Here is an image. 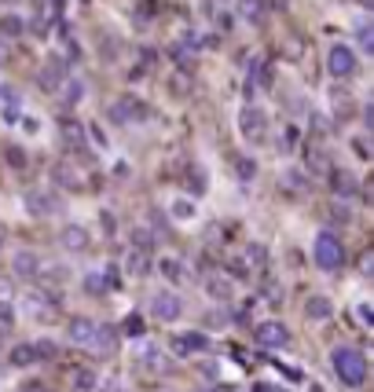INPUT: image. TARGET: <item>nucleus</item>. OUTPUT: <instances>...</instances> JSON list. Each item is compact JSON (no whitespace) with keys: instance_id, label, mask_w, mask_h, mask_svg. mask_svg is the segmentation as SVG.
<instances>
[{"instance_id":"nucleus-17","label":"nucleus","mask_w":374,"mask_h":392,"mask_svg":"<svg viewBox=\"0 0 374 392\" xmlns=\"http://www.w3.org/2000/svg\"><path fill=\"white\" fill-rule=\"evenodd\" d=\"M304 165H308V172H312V177H319V180H326L330 172H334V162H330V155H326L323 147L304 150Z\"/></svg>"},{"instance_id":"nucleus-1","label":"nucleus","mask_w":374,"mask_h":392,"mask_svg":"<svg viewBox=\"0 0 374 392\" xmlns=\"http://www.w3.org/2000/svg\"><path fill=\"white\" fill-rule=\"evenodd\" d=\"M330 363H334V374L345 388H360L367 381V359L363 352H356V348H334V356H330Z\"/></svg>"},{"instance_id":"nucleus-32","label":"nucleus","mask_w":374,"mask_h":392,"mask_svg":"<svg viewBox=\"0 0 374 392\" xmlns=\"http://www.w3.org/2000/svg\"><path fill=\"white\" fill-rule=\"evenodd\" d=\"M158 271H162V275H165L169 282H184V279H187L184 264H180V260H176V257H165L162 264H158Z\"/></svg>"},{"instance_id":"nucleus-44","label":"nucleus","mask_w":374,"mask_h":392,"mask_svg":"<svg viewBox=\"0 0 374 392\" xmlns=\"http://www.w3.org/2000/svg\"><path fill=\"white\" fill-rule=\"evenodd\" d=\"M132 238H136V250H147V246L154 242V235H150L143 224H136V228H132Z\"/></svg>"},{"instance_id":"nucleus-5","label":"nucleus","mask_w":374,"mask_h":392,"mask_svg":"<svg viewBox=\"0 0 374 392\" xmlns=\"http://www.w3.org/2000/svg\"><path fill=\"white\" fill-rule=\"evenodd\" d=\"M66 70H70V62H66V55H48L40 62V70H37V84H40V92H59L62 89V81H66Z\"/></svg>"},{"instance_id":"nucleus-31","label":"nucleus","mask_w":374,"mask_h":392,"mask_svg":"<svg viewBox=\"0 0 374 392\" xmlns=\"http://www.w3.org/2000/svg\"><path fill=\"white\" fill-rule=\"evenodd\" d=\"M22 33H26V23H22L18 15H4V18H0V37L15 40V37H22Z\"/></svg>"},{"instance_id":"nucleus-30","label":"nucleus","mask_w":374,"mask_h":392,"mask_svg":"<svg viewBox=\"0 0 374 392\" xmlns=\"http://www.w3.org/2000/svg\"><path fill=\"white\" fill-rule=\"evenodd\" d=\"M206 15L216 23V30H228V33H231V11L220 8V0H209V4H206Z\"/></svg>"},{"instance_id":"nucleus-58","label":"nucleus","mask_w":374,"mask_h":392,"mask_svg":"<svg viewBox=\"0 0 374 392\" xmlns=\"http://www.w3.org/2000/svg\"><path fill=\"white\" fill-rule=\"evenodd\" d=\"M22 121H26V133H37V128H40V121H37V118H22Z\"/></svg>"},{"instance_id":"nucleus-42","label":"nucleus","mask_w":374,"mask_h":392,"mask_svg":"<svg viewBox=\"0 0 374 392\" xmlns=\"http://www.w3.org/2000/svg\"><path fill=\"white\" fill-rule=\"evenodd\" d=\"M121 330L128 334V337H143V319L132 312V315H125V323H121Z\"/></svg>"},{"instance_id":"nucleus-55","label":"nucleus","mask_w":374,"mask_h":392,"mask_svg":"<svg viewBox=\"0 0 374 392\" xmlns=\"http://www.w3.org/2000/svg\"><path fill=\"white\" fill-rule=\"evenodd\" d=\"M8 59H11V52H8L4 40H0V67H8Z\"/></svg>"},{"instance_id":"nucleus-25","label":"nucleus","mask_w":374,"mask_h":392,"mask_svg":"<svg viewBox=\"0 0 374 392\" xmlns=\"http://www.w3.org/2000/svg\"><path fill=\"white\" fill-rule=\"evenodd\" d=\"M165 84H169V92H172V96L187 99V96H191V89H194V77H191V74H184V70H172Z\"/></svg>"},{"instance_id":"nucleus-40","label":"nucleus","mask_w":374,"mask_h":392,"mask_svg":"<svg viewBox=\"0 0 374 392\" xmlns=\"http://www.w3.org/2000/svg\"><path fill=\"white\" fill-rule=\"evenodd\" d=\"M235 169H238V180H242V184H250V180L257 177V162H253V158H238Z\"/></svg>"},{"instance_id":"nucleus-26","label":"nucleus","mask_w":374,"mask_h":392,"mask_svg":"<svg viewBox=\"0 0 374 392\" xmlns=\"http://www.w3.org/2000/svg\"><path fill=\"white\" fill-rule=\"evenodd\" d=\"M206 293H209L213 301H228V297H231L228 271H224V275H209V279H206Z\"/></svg>"},{"instance_id":"nucleus-2","label":"nucleus","mask_w":374,"mask_h":392,"mask_svg":"<svg viewBox=\"0 0 374 392\" xmlns=\"http://www.w3.org/2000/svg\"><path fill=\"white\" fill-rule=\"evenodd\" d=\"M312 260L319 271H338L341 260H345V246L334 231H319L316 242H312Z\"/></svg>"},{"instance_id":"nucleus-19","label":"nucleus","mask_w":374,"mask_h":392,"mask_svg":"<svg viewBox=\"0 0 374 392\" xmlns=\"http://www.w3.org/2000/svg\"><path fill=\"white\" fill-rule=\"evenodd\" d=\"M330 187H334V194H338V198H356V191H360V180L356 177H352V172H330Z\"/></svg>"},{"instance_id":"nucleus-11","label":"nucleus","mask_w":374,"mask_h":392,"mask_svg":"<svg viewBox=\"0 0 374 392\" xmlns=\"http://www.w3.org/2000/svg\"><path fill=\"white\" fill-rule=\"evenodd\" d=\"M253 337H257L260 348H279V345L290 341V330H286L282 323L268 319V323H257V326H253Z\"/></svg>"},{"instance_id":"nucleus-7","label":"nucleus","mask_w":374,"mask_h":392,"mask_svg":"<svg viewBox=\"0 0 374 392\" xmlns=\"http://www.w3.org/2000/svg\"><path fill=\"white\" fill-rule=\"evenodd\" d=\"M150 312H154V319H158V323H176V319H180V312H184V301L176 297L172 290H162V293L150 297Z\"/></svg>"},{"instance_id":"nucleus-28","label":"nucleus","mask_w":374,"mask_h":392,"mask_svg":"<svg viewBox=\"0 0 374 392\" xmlns=\"http://www.w3.org/2000/svg\"><path fill=\"white\" fill-rule=\"evenodd\" d=\"M81 99H84V81H62L59 103H62V106H77Z\"/></svg>"},{"instance_id":"nucleus-52","label":"nucleus","mask_w":374,"mask_h":392,"mask_svg":"<svg viewBox=\"0 0 374 392\" xmlns=\"http://www.w3.org/2000/svg\"><path fill=\"white\" fill-rule=\"evenodd\" d=\"M264 293H268V304H279L282 297H279V282H268V286H264Z\"/></svg>"},{"instance_id":"nucleus-36","label":"nucleus","mask_w":374,"mask_h":392,"mask_svg":"<svg viewBox=\"0 0 374 392\" xmlns=\"http://www.w3.org/2000/svg\"><path fill=\"white\" fill-rule=\"evenodd\" d=\"M11 363H15V366H33V363H37L33 345H15V348H11Z\"/></svg>"},{"instance_id":"nucleus-45","label":"nucleus","mask_w":374,"mask_h":392,"mask_svg":"<svg viewBox=\"0 0 374 392\" xmlns=\"http://www.w3.org/2000/svg\"><path fill=\"white\" fill-rule=\"evenodd\" d=\"M11 297H15V282L8 275H0V304H11Z\"/></svg>"},{"instance_id":"nucleus-62","label":"nucleus","mask_w":374,"mask_h":392,"mask_svg":"<svg viewBox=\"0 0 374 392\" xmlns=\"http://www.w3.org/2000/svg\"><path fill=\"white\" fill-rule=\"evenodd\" d=\"M162 392H165V388H162Z\"/></svg>"},{"instance_id":"nucleus-43","label":"nucleus","mask_w":374,"mask_h":392,"mask_svg":"<svg viewBox=\"0 0 374 392\" xmlns=\"http://www.w3.org/2000/svg\"><path fill=\"white\" fill-rule=\"evenodd\" d=\"M264 260H268V250H264V246H257V242L246 246V260H242V264H257V268H260Z\"/></svg>"},{"instance_id":"nucleus-3","label":"nucleus","mask_w":374,"mask_h":392,"mask_svg":"<svg viewBox=\"0 0 374 392\" xmlns=\"http://www.w3.org/2000/svg\"><path fill=\"white\" fill-rule=\"evenodd\" d=\"M238 133L246 143H264L268 140V114H264L257 103H246L238 111Z\"/></svg>"},{"instance_id":"nucleus-16","label":"nucleus","mask_w":374,"mask_h":392,"mask_svg":"<svg viewBox=\"0 0 374 392\" xmlns=\"http://www.w3.org/2000/svg\"><path fill=\"white\" fill-rule=\"evenodd\" d=\"M235 8H238V15L246 18L250 26H264V23H268V11H272L268 0H238Z\"/></svg>"},{"instance_id":"nucleus-13","label":"nucleus","mask_w":374,"mask_h":392,"mask_svg":"<svg viewBox=\"0 0 374 392\" xmlns=\"http://www.w3.org/2000/svg\"><path fill=\"white\" fill-rule=\"evenodd\" d=\"M22 202H26V209L33 213V216H48V213H59V198L52 191H26L22 194Z\"/></svg>"},{"instance_id":"nucleus-56","label":"nucleus","mask_w":374,"mask_h":392,"mask_svg":"<svg viewBox=\"0 0 374 392\" xmlns=\"http://www.w3.org/2000/svg\"><path fill=\"white\" fill-rule=\"evenodd\" d=\"M352 147H356V155H360V158H370V150H367V143H363V140H356Z\"/></svg>"},{"instance_id":"nucleus-47","label":"nucleus","mask_w":374,"mask_h":392,"mask_svg":"<svg viewBox=\"0 0 374 392\" xmlns=\"http://www.w3.org/2000/svg\"><path fill=\"white\" fill-rule=\"evenodd\" d=\"M334 111H338V114H348V111H352V99H348V92H345V96H341V92H334Z\"/></svg>"},{"instance_id":"nucleus-27","label":"nucleus","mask_w":374,"mask_h":392,"mask_svg":"<svg viewBox=\"0 0 374 392\" xmlns=\"http://www.w3.org/2000/svg\"><path fill=\"white\" fill-rule=\"evenodd\" d=\"M125 264H128V275L143 279V275L150 271V257H147V250H132V253H128V260H125Z\"/></svg>"},{"instance_id":"nucleus-23","label":"nucleus","mask_w":374,"mask_h":392,"mask_svg":"<svg viewBox=\"0 0 374 392\" xmlns=\"http://www.w3.org/2000/svg\"><path fill=\"white\" fill-rule=\"evenodd\" d=\"M114 348H118V330H114V326H99V330H96V341H92V352L106 359L110 352H114Z\"/></svg>"},{"instance_id":"nucleus-8","label":"nucleus","mask_w":374,"mask_h":392,"mask_svg":"<svg viewBox=\"0 0 374 392\" xmlns=\"http://www.w3.org/2000/svg\"><path fill=\"white\" fill-rule=\"evenodd\" d=\"M326 74L330 77H348L356 74V52H352L348 45H334L326 55Z\"/></svg>"},{"instance_id":"nucleus-39","label":"nucleus","mask_w":374,"mask_h":392,"mask_svg":"<svg viewBox=\"0 0 374 392\" xmlns=\"http://www.w3.org/2000/svg\"><path fill=\"white\" fill-rule=\"evenodd\" d=\"M206 169H191V177H187V191L191 194H206Z\"/></svg>"},{"instance_id":"nucleus-53","label":"nucleus","mask_w":374,"mask_h":392,"mask_svg":"<svg viewBox=\"0 0 374 392\" xmlns=\"http://www.w3.org/2000/svg\"><path fill=\"white\" fill-rule=\"evenodd\" d=\"M360 271H363V275H370V271H374V268H370V250L360 257Z\"/></svg>"},{"instance_id":"nucleus-15","label":"nucleus","mask_w":374,"mask_h":392,"mask_svg":"<svg viewBox=\"0 0 374 392\" xmlns=\"http://www.w3.org/2000/svg\"><path fill=\"white\" fill-rule=\"evenodd\" d=\"M169 55L176 59V70H184V74H194V62H198V45L194 40H176V45L169 48Z\"/></svg>"},{"instance_id":"nucleus-59","label":"nucleus","mask_w":374,"mask_h":392,"mask_svg":"<svg viewBox=\"0 0 374 392\" xmlns=\"http://www.w3.org/2000/svg\"><path fill=\"white\" fill-rule=\"evenodd\" d=\"M268 8H286V0H268Z\"/></svg>"},{"instance_id":"nucleus-10","label":"nucleus","mask_w":374,"mask_h":392,"mask_svg":"<svg viewBox=\"0 0 374 392\" xmlns=\"http://www.w3.org/2000/svg\"><path fill=\"white\" fill-rule=\"evenodd\" d=\"M169 348H172V356L187 359V356L206 352V348H209V337H206V334H198V330H187V334H176V337L169 341Z\"/></svg>"},{"instance_id":"nucleus-60","label":"nucleus","mask_w":374,"mask_h":392,"mask_svg":"<svg viewBox=\"0 0 374 392\" xmlns=\"http://www.w3.org/2000/svg\"><path fill=\"white\" fill-rule=\"evenodd\" d=\"M213 392H235L231 385H220V388H213Z\"/></svg>"},{"instance_id":"nucleus-41","label":"nucleus","mask_w":374,"mask_h":392,"mask_svg":"<svg viewBox=\"0 0 374 392\" xmlns=\"http://www.w3.org/2000/svg\"><path fill=\"white\" fill-rule=\"evenodd\" d=\"M4 158H8V165L11 169H26V150H22V147H4Z\"/></svg>"},{"instance_id":"nucleus-54","label":"nucleus","mask_w":374,"mask_h":392,"mask_svg":"<svg viewBox=\"0 0 374 392\" xmlns=\"http://www.w3.org/2000/svg\"><path fill=\"white\" fill-rule=\"evenodd\" d=\"M18 392H48V388H44V385H40V381H30V385H22V388H18Z\"/></svg>"},{"instance_id":"nucleus-14","label":"nucleus","mask_w":374,"mask_h":392,"mask_svg":"<svg viewBox=\"0 0 374 392\" xmlns=\"http://www.w3.org/2000/svg\"><path fill=\"white\" fill-rule=\"evenodd\" d=\"M59 136H62V143L70 147V150H88V147H84L88 128H84L77 118H59Z\"/></svg>"},{"instance_id":"nucleus-33","label":"nucleus","mask_w":374,"mask_h":392,"mask_svg":"<svg viewBox=\"0 0 374 392\" xmlns=\"http://www.w3.org/2000/svg\"><path fill=\"white\" fill-rule=\"evenodd\" d=\"M81 286L92 293V297H103V293L110 290V286H106V279H103V271H88V275L81 279Z\"/></svg>"},{"instance_id":"nucleus-38","label":"nucleus","mask_w":374,"mask_h":392,"mask_svg":"<svg viewBox=\"0 0 374 392\" xmlns=\"http://www.w3.org/2000/svg\"><path fill=\"white\" fill-rule=\"evenodd\" d=\"M282 191H290V194H304V191H308V184H304L301 172H286V177H282Z\"/></svg>"},{"instance_id":"nucleus-12","label":"nucleus","mask_w":374,"mask_h":392,"mask_svg":"<svg viewBox=\"0 0 374 392\" xmlns=\"http://www.w3.org/2000/svg\"><path fill=\"white\" fill-rule=\"evenodd\" d=\"M96 330H99V323H92L88 315H77V319H70V326H66V337L74 345H81V348H92Z\"/></svg>"},{"instance_id":"nucleus-18","label":"nucleus","mask_w":374,"mask_h":392,"mask_svg":"<svg viewBox=\"0 0 374 392\" xmlns=\"http://www.w3.org/2000/svg\"><path fill=\"white\" fill-rule=\"evenodd\" d=\"M246 89L253 92V89H272V62L268 59H253L250 62V81H246Z\"/></svg>"},{"instance_id":"nucleus-51","label":"nucleus","mask_w":374,"mask_h":392,"mask_svg":"<svg viewBox=\"0 0 374 392\" xmlns=\"http://www.w3.org/2000/svg\"><path fill=\"white\" fill-rule=\"evenodd\" d=\"M334 220H352V213H348V206H341V202H334Z\"/></svg>"},{"instance_id":"nucleus-6","label":"nucleus","mask_w":374,"mask_h":392,"mask_svg":"<svg viewBox=\"0 0 374 392\" xmlns=\"http://www.w3.org/2000/svg\"><path fill=\"white\" fill-rule=\"evenodd\" d=\"M52 180L62 187V191H84L88 187V172L81 169V162L74 158H59L52 165Z\"/></svg>"},{"instance_id":"nucleus-49","label":"nucleus","mask_w":374,"mask_h":392,"mask_svg":"<svg viewBox=\"0 0 374 392\" xmlns=\"http://www.w3.org/2000/svg\"><path fill=\"white\" fill-rule=\"evenodd\" d=\"M286 52H290L294 59H301V52H304V40H301V37H290V45H286Z\"/></svg>"},{"instance_id":"nucleus-46","label":"nucleus","mask_w":374,"mask_h":392,"mask_svg":"<svg viewBox=\"0 0 374 392\" xmlns=\"http://www.w3.org/2000/svg\"><path fill=\"white\" fill-rule=\"evenodd\" d=\"M294 143H297V128H294V125H286V128H282V136H279V150H290Z\"/></svg>"},{"instance_id":"nucleus-35","label":"nucleus","mask_w":374,"mask_h":392,"mask_svg":"<svg viewBox=\"0 0 374 392\" xmlns=\"http://www.w3.org/2000/svg\"><path fill=\"white\" fill-rule=\"evenodd\" d=\"M356 40H360L363 52L374 48V23H370V18H360V23H356Z\"/></svg>"},{"instance_id":"nucleus-24","label":"nucleus","mask_w":374,"mask_h":392,"mask_svg":"<svg viewBox=\"0 0 374 392\" xmlns=\"http://www.w3.org/2000/svg\"><path fill=\"white\" fill-rule=\"evenodd\" d=\"M304 315L308 319H330L334 315V304H330V297H323V293H312L304 301Z\"/></svg>"},{"instance_id":"nucleus-50","label":"nucleus","mask_w":374,"mask_h":392,"mask_svg":"<svg viewBox=\"0 0 374 392\" xmlns=\"http://www.w3.org/2000/svg\"><path fill=\"white\" fill-rule=\"evenodd\" d=\"M154 15V0H140V8H136V18H150Z\"/></svg>"},{"instance_id":"nucleus-22","label":"nucleus","mask_w":374,"mask_h":392,"mask_svg":"<svg viewBox=\"0 0 374 392\" xmlns=\"http://www.w3.org/2000/svg\"><path fill=\"white\" fill-rule=\"evenodd\" d=\"M99 378H96V370L92 366H74L70 370V388L74 392H96Z\"/></svg>"},{"instance_id":"nucleus-61","label":"nucleus","mask_w":374,"mask_h":392,"mask_svg":"<svg viewBox=\"0 0 374 392\" xmlns=\"http://www.w3.org/2000/svg\"><path fill=\"white\" fill-rule=\"evenodd\" d=\"M0 246H4V231H0Z\"/></svg>"},{"instance_id":"nucleus-21","label":"nucleus","mask_w":374,"mask_h":392,"mask_svg":"<svg viewBox=\"0 0 374 392\" xmlns=\"http://www.w3.org/2000/svg\"><path fill=\"white\" fill-rule=\"evenodd\" d=\"M59 242H62V250L81 253V250L88 246V231H84L81 224H66V228H62V235H59Z\"/></svg>"},{"instance_id":"nucleus-37","label":"nucleus","mask_w":374,"mask_h":392,"mask_svg":"<svg viewBox=\"0 0 374 392\" xmlns=\"http://www.w3.org/2000/svg\"><path fill=\"white\" fill-rule=\"evenodd\" d=\"M33 356L37 359H55L59 356V345L48 341V337H40V341H33Z\"/></svg>"},{"instance_id":"nucleus-29","label":"nucleus","mask_w":374,"mask_h":392,"mask_svg":"<svg viewBox=\"0 0 374 392\" xmlns=\"http://www.w3.org/2000/svg\"><path fill=\"white\" fill-rule=\"evenodd\" d=\"M162 348L158 345H150V341H143V345H136V363H143V366H162Z\"/></svg>"},{"instance_id":"nucleus-34","label":"nucleus","mask_w":374,"mask_h":392,"mask_svg":"<svg viewBox=\"0 0 374 392\" xmlns=\"http://www.w3.org/2000/svg\"><path fill=\"white\" fill-rule=\"evenodd\" d=\"M169 213H172V220H194V202L191 198H176L172 206H169Z\"/></svg>"},{"instance_id":"nucleus-4","label":"nucleus","mask_w":374,"mask_h":392,"mask_svg":"<svg viewBox=\"0 0 374 392\" xmlns=\"http://www.w3.org/2000/svg\"><path fill=\"white\" fill-rule=\"evenodd\" d=\"M106 118L114 121V125H136V121L147 118V103H143L140 96L125 92V96H118L114 103L106 106Z\"/></svg>"},{"instance_id":"nucleus-20","label":"nucleus","mask_w":374,"mask_h":392,"mask_svg":"<svg viewBox=\"0 0 374 392\" xmlns=\"http://www.w3.org/2000/svg\"><path fill=\"white\" fill-rule=\"evenodd\" d=\"M11 268H15V275H22V279H37V275H40V257H37L33 250H22V253H15Z\"/></svg>"},{"instance_id":"nucleus-9","label":"nucleus","mask_w":374,"mask_h":392,"mask_svg":"<svg viewBox=\"0 0 374 392\" xmlns=\"http://www.w3.org/2000/svg\"><path fill=\"white\" fill-rule=\"evenodd\" d=\"M66 0H37V30L40 37H52V30H59Z\"/></svg>"},{"instance_id":"nucleus-48","label":"nucleus","mask_w":374,"mask_h":392,"mask_svg":"<svg viewBox=\"0 0 374 392\" xmlns=\"http://www.w3.org/2000/svg\"><path fill=\"white\" fill-rule=\"evenodd\" d=\"M228 268H231V275H235V279H250V268L242 264V260H231Z\"/></svg>"},{"instance_id":"nucleus-57","label":"nucleus","mask_w":374,"mask_h":392,"mask_svg":"<svg viewBox=\"0 0 374 392\" xmlns=\"http://www.w3.org/2000/svg\"><path fill=\"white\" fill-rule=\"evenodd\" d=\"M360 319H363V326H370V304H360Z\"/></svg>"}]
</instances>
